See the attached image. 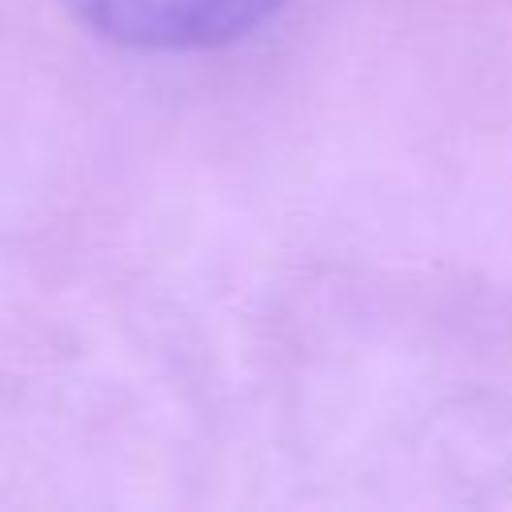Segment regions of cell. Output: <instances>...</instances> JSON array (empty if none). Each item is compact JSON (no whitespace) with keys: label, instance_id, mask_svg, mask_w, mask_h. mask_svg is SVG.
I'll return each instance as SVG.
<instances>
[{"label":"cell","instance_id":"obj_1","mask_svg":"<svg viewBox=\"0 0 512 512\" xmlns=\"http://www.w3.org/2000/svg\"><path fill=\"white\" fill-rule=\"evenodd\" d=\"M92 32L128 48H208L256 28L280 0H64Z\"/></svg>","mask_w":512,"mask_h":512}]
</instances>
